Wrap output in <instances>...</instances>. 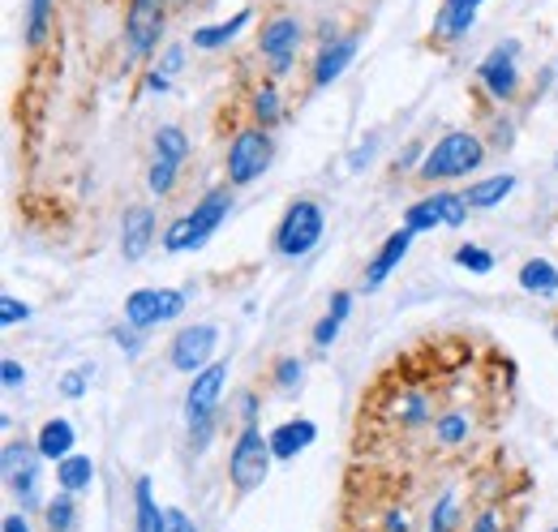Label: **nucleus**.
<instances>
[{"mask_svg": "<svg viewBox=\"0 0 558 532\" xmlns=\"http://www.w3.org/2000/svg\"><path fill=\"white\" fill-rule=\"evenodd\" d=\"M0 378H4V387L13 391V387H22V383H26V370H22L17 361H4V365H0Z\"/></svg>", "mask_w": 558, "mask_h": 532, "instance_id": "e433bc0d", "label": "nucleus"}, {"mask_svg": "<svg viewBox=\"0 0 558 532\" xmlns=\"http://www.w3.org/2000/svg\"><path fill=\"white\" fill-rule=\"evenodd\" d=\"M429 202V210H434V219L438 223H447V228H460L464 219H469V202L460 198V194H434Z\"/></svg>", "mask_w": 558, "mask_h": 532, "instance_id": "393cba45", "label": "nucleus"}, {"mask_svg": "<svg viewBox=\"0 0 558 532\" xmlns=\"http://www.w3.org/2000/svg\"><path fill=\"white\" fill-rule=\"evenodd\" d=\"M515 57H520V44H515V39H507V44H498L486 61L477 65V77H482V86H486L494 99H511V95L520 90V69H515Z\"/></svg>", "mask_w": 558, "mask_h": 532, "instance_id": "9d476101", "label": "nucleus"}, {"mask_svg": "<svg viewBox=\"0 0 558 532\" xmlns=\"http://www.w3.org/2000/svg\"><path fill=\"white\" fill-rule=\"evenodd\" d=\"M215 343H219V331H215L210 323L185 327V331L172 339V365H177L181 374H198V370H207L210 356H215Z\"/></svg>", "mask_w": 558, "mask_h": 532, "instance_id": "9b49d317", "label": "nucleus"}, {"mask_svg": "<svg viewBox=\"0 0 558 532\" xmlns=\"http://www.w3.org/2000/svg\"><path fill=\"white\" fill-rule=\"evenodd\" d=\"M409 245H413V232H409V228H400V232H391V237L383 241V250L374 254V263L365 266V288H369V292H374V288H383V283H387V275L404 263Z\"/></svg>", "mask_w": 558, "mask_h": 532, "instance_id": "ddd939ff", "label": "nucleus"}, {"mask_svg": "<svg viewBox=\"0 0 558 532\" xmlns=\"http://www.w3.org/2000/svg\"><path fill=\"white\" fill-rule=\"evenodd\" d=\"M172 181H177V164H168V159H155V164H150V177H146V185H150L155 194H168V190H172Z\"/></svg>", "mask_w": 558, "mask_h": 532, "instance_id": "c756f323", "label": "nucleus"}, {"mask_svg": "<svg viewBox=\"0 0 558 532\" xmlns=\"http://www.w3.org/2000/svg\"><path fill=\"white\" fill-rule=\"evenodd\" d=\"M228 210H232V194H228V190H210L207 198L198 202L190 215H181V219L163 232V250H168V254H185V250L207 245L210 237H215V228L228 219Z\"/></svg>", "mask_w": 558, "mask_h": 532, "instance_id": "f257e3e1", "label": "nucleus"}, {"mask_svg": "<svg viewBox=\"0 0 558 532\" xmlns=\"http://www.w3.org/2000/svg\"><path fill=\"white\" fill-rule=\"evenodd\" d=\"M39 447H26V443H9L4 447V472H9V489L22 498V507H35L39 503V464H35Z\"/></svg>", "mask_w": 558, "mask_h": 532, "instance_id": "f8f14e48", "label": "nucleus"}, {"mask_svg": "<svg viewBox=\"0 0 558 532\" xmlns=\"http://www.w3.org/2000/svg\"><path fill=\"white\" fill-rule=\"evenodd\" d=\"M258 48H263V57L271 61V73H288L292 61H296V48H301V22L288 17V13H276V17L263 26Z\"/></svg>", "mask_w": 558, "mask_h": 532, "instance_id": "1a4fd4ad", "label": "nucleus"}, {"mask_svg": "<svg viewBox=\"0 0 558 532\" xmlns=\"http://www.w3.org/2000/svg\"><path fill=\"white\" fill-rule=\"evenodd\" d=\"M159 511H155V503H150V481L142 476L138 481V532H159Z\"/></svg>", "mask_w": 558, "mask_h": 532, "instance_id": "bb28decb", "label": "nucleus"}, {"mask_svg": "<svg viewBox=\"0 0 558 532\" xmlns=\"http://www.w3.org/2000/svg\"><path fill=\"white\" fill-rule=\"evenodd\" d=\"M223 383H228V361H210L207 370L194 374V387L185 396V416H190V430H198V443L207 438V421L223 396Z\"/></svg>", "mask_w": 558, "mask_h": 532, "instance_id": "0eeeda50", "label": "nucleus"}, {"mask_svg": "<svg viewBox=\"0 0 558 532\" xmlns=\"http://www.w3.org/2000/svg\"><path fill=\"white\" fill-rule=\"evenodd\" d=\"M323 206L310 198L292 202L288 210H283V219H279L276 228V250L283 258H305L318 241H323Z\"/></svg>", "mask_w": 558, "mask_h": 532, "instance_id": "20e7f679", "label": "nucleus"}, {"mask_svg": "<svg viewBox=\"0 0 558 532\" xmlns=\"http://www.w3.org/2000/svg\"><path fill=\"white\" fill-rule=\"evenodd\" d=\"M301 374H305V370H301V361H296V356H283V361H279V365H276V383H279V391H292V387L301 383Z\"/></svg>", "mask_w": 558, "mask_h": 532, "instance_id": "2f4dec72", "label": "nucleus"}, {"mask_svg": "<svg viewBox=\"0 0 558 532\" xmlns=\"http://www.w3.org/2000/svg\"><path fill=\"white\" fill-rule=\"evenodd\" d=\"M177 314H185V292H177V288H138L125 297V323L134 331L172 323Z\"/></svg>", "mask_w": 558, "mask_h": 532, "instance_id": "39448f33", "label": "nucleus"}, {"mask_svg": "<svg viewBox=\"0 0 558 532\" xmlns=\"http://www.w3.org/2000/svg\"><path fill=\"white\" fill-rule=\"evenodd\" d=\"M163 17H168V0H130V9H125L130 57H150L159 48Z\"/></svg>", "mask_w": 558, "mask_h": 532, "instance_id": "6e6552de", "label": "nucleus"}, {"mask_svg": "<svg viewBox=\"0 0 558 532\" xmlns=\"http://www.w3.org/2000/svg\"><path fill=\"white\" fill-rule=\"evenodd\" d=\"M447 4H486V0H447Z\"/></svg>", "mask_w": 558, "mask_h": 532, "instance_id": "ea45409f", "label": "nucleus"}, {"mask_svg": "<svg viewBox=\"0 0 558 532\" xmlns=\"http://www.w3.org/2000/svg\"><path fill=\"white\" fill-rule=\"evenodd\" d=\"M520 288L524 292H537V297H555L558 292V266L546 258H533V263L520 266Z\"/></svg>", "mask_w": 558, "mask_h": 532, "instance_id": "aec40b11", "label": "nucleus"}, {"mask_svg": "<svg viewBox=\"0 0 558 532\" xmlns=\"http://www.w3.org/2000/svg\"><path fill=\"white\" fill-rule=\"evenodd\" d=\"M31 318V305L26 301H17V297H4L0 301V323L4 327H17V323H26Z\"/></svg>", "mask_w": 558, "mask_h": 532, "instance_id": "7c9ffc66", "label": "nucleus"}, {"mask_svg": "<svg viewBox=\"0 0 558 532\" xmlns=\"http://www.w3.org/2000/svg\"><path fill=\"white\" fill-rule=\"evenodd\" d=\"M4 532H31V529H26L22 516H4Z\"/></svg>", "mask_w": 558, "mask_h": 532, "instance_id": "58836bf2", "label": "nucleus"}, {"mask_svg": "<svg viewBox=\"0 0 558 532\" xmlns=\"http://www.w3.org/2000/svg\"><path fill=\"white\" fill-rule=\"evenodd\" d=\"M271 438H263V430L250 421L241 434H236V443H232V456H228V476H232V485L241 489V494H250V489H258L263 481H267V472H271Z\"/></svg>", "mask_w": 558, "mask_h": 532, "instance_id": "7ed1b4c3", "label": "nucleus"}, {"mask_svg": "<svg viewBox=\"0 0 558 532\" xmlns=\"http://www.w3.org/2000/svg\"><path fill=\"white\" fill-rule=\"evenodd\" d=\"M86 378H90V365H82V370H73V374H65L61 391H65L70 399H82V391H86Z\"/></svg>", "mask_w": 558, "mask_h": 532, "instance_id": "72a5a7b5", "label": "nucleus"}, {"mask_svg": "<svg viewBox=\"0 0 558 532\" xmlns=\"http://www.w3.org/2000/svg\"><path fill=\"white\" fill-rule=\"evenodd\" d=\"M511 190H515V177H489L482 185H473V190L464 194V202H469L473 210H486V206H498Z\"/></svg>", "mask_w": 558, "mask_h": 532, "instance_id": "4be33fe9", "label": "nucleus"}, {"mask_svg": "<svg viewBox=\"0 0 558 532\" xmlns=\"http://www.w3.org/2000/svg\"><path fill=\"white\" fill-rule=\"evenodd\" d=\"M52 4L57 0H26V44H44L48 39V26H52Z\"/></svg>", "mask_w": 558, "mask_h": 532, "instance_id": "b1692460", "label": "nucleus"}, {"mask_svg": "<svg viewBox=\"0 0 558 532\" xmlns=\"http://www.w3.org/2000/svg\"><path fill=\"white\" fill-rule=\"evenodd\" d=\"M267 164H271V137H267V130H245L232 137V146H228V181L232 185L258 181L267 172Z\"/></svg>", "mask_w": 558, "mask_h": 532, "instance_id": "423d86ee", "label": "nucleus"}, {"mask_svg": "<svg viewBox=\"0 0 558 532\" xmlns=\"http://www.w3.org/2000/svg\"><path fill=\"white\" fill-rule=\"evenodd\" d=\"M477 22V4H442L438 9V17H434V35L438 39H460V35H469V26Z\"/></svg>", "mask_w": 558, "mask_h": 532, "instance_id": "a211bd4d", "label": "nucleus"}, {"mask_svg": "<svg viewBox=\"0 0 558 532\" xmlns=\"http://www.w3.org/2000/svg\"><path fill=\"white\" fill-rule=\"evenodd\" d=\"M48 529L52 532H70L73 529V503H70V489L61 498L48 503Z\"/></svg>", "mask_w": 558, "mask_h": 532, "instance_id": "c85d7f7f", "label": "nucleus"}, {"mask_svg": "<svg viewBox=\"0 0 558 532\" xmlns=\"http://www.w3.org/2000/svg\"><path fill=\"white\" fill-rule=\"evenodd\" d=\"M279 117H283V108H279L276 86H263V90H254V121L267 130V125H276Z\"/></svg>", "mask_w": 558, "mask_h": 532, "instance_id": "a878e982", "label": "nucleus"}, {"mask_svg": "<svg viewBox=\"0 0 558 532\" xmlns=\"http://www.w3.org/2000/svg\"><path fill=\"white\" fill-rule=\"evenodd\" d=\"M35 447H39L44 460H57V464H61L65 456H73V425L65 421V416H52V421L39 430Z\"/></svg>", "mask_w": 558, "mask_h": 532, "instance_id": "f3484780", "label": "nucleus"}, {"mask_svg": "<svg viewBox=\"0 0 558 532\" xmlns=\"http://www.w3.org/2000/svg\"><path fill=\"white\" fill-rule=\"evenodd\" d=\"M181 61H185V48H168V52H163V61H159V69H155V73H159V77H172V73L181 69Z\"/></svg>", "mask_w": 558, "mask_h": 532, "instance_id": "c9c22d12", "label": "nucleus"}, {"mask_svg": "<svg viewBox=\"0 0 558 532\" xmlns=\"http://www.w3.org/2000/svg\"><path fill=\"white\" fill-rule=\"evenodd\" d=\"M314 438H318V425L305 421V416H296V421H283L276 434H271V451H276V460H292V456H301Z\"/></svg>", "mask_w": 558, "mask_h": 532, "instance_id": "2eb2a0df", "label": "nucleus"}, {"mask_svg": "<svg viewBox=\"0 0 558 532\" xmlns=\"http://www.w3.org/2000/svg\"><path fill=\"white\" fill-rule=\"evenodd\" d=\"M340 327H344V323H340V318H331V314H327V318H323V323H318V327H314V343H318V348H327V343H331V339H336V335H340Z\"/></svg>", "mask_w": 558, "mask_h": 532, "instance_id": "f704fd0d", "label": "nucleus"}, {"mask_svg": "<svg viewBox=\"0 0 558 532\" xmlns=\"http://www.w3.org/2000/svg\"><path fill=\"white\" fill-rule=\"evenodd\" d=\"M57 481H61V489H70V494H77V489H90V481H95V464H90V456H65L61 464H57Z\"/></svg>", "mask_w": 558, "mask_h": 532, "instance_id": "412c9836", "label": "nucleus"}, {"mask_svg": "<svg viewBox=\"0 0 558 532\" xmlns=\"http://www.w3.org/2000/svg\"><path fill=\"white\" fill-rule=\"evenodd\" d=\"M486 146L473 133H447L442 142H434L421 159V177L425 181H451V177H469L473 168H482Z\"/></svg>", "mask_w": 558, "mask_h": 532, "instance_id": "f03ea898", "label": "nucleus"}, {"mask_svg": "<svg viewBox=\"0 0 558 532\" xmlns=\"http://www.w3.org/2000/svg\"><path fill=\"white\" fill-rule=\"evenodd\" d=\"M456 266L477 270V275H489V270H494V254H486L482 245H460V250H456Z\"/></svg>", "mask_w": 558, "mask_h": 532, "instance_id": "cd10ccee", "label": "nucleus"}, {"mask_svg": "<svg viewBox=\"0 0 558 532\" xmlns=\"http://www.w3.org/2000/svg\"><path fill=\"white\" fill-rule=\"evenodd\" d=\"M555 532H558V529H555Z\"/></svg>", "mask_w": 558, "mask_h": 532, "instance_id": "a19ab883", "label": "nucleus"}, {"mask_svg": "<svg viewBox=\"0 0 558 532\" xmlns=\"http://www.w3.org/2000/svg\"><path fill=\"white\" fill-rule=\"evenodd\" d=\"M159 532H198V529H194V520H185V511L168 507L163 520H159Z\"/></svg>", "mask_w": 558, "mask_h": 532, "instance_id": "473e14b6", "label": "nucleus"}, {"mask_svg": "<svg viewBox=\"0 0 558 532\" xmlns=\"http://www.w3.org/2000/svg\"><path fill=\"white\" fill-rule=\"evenodd\" d=\"M185 155H190V137L177 130V125H163V130L155 133V159H168V164H185Z\"/></svg>", "mask_w": 558, "mask_h": 532, "instance_id": "5701e85b", "label": "nucleus"}, {"mask_svg": "<svg viewBox=\"0 0 558 532\" xmlns=\"http://www.w3.org/2000/svg\"><path fill=\"white\" fill-rule=\"evenodd\" d=\"M356 35H344V39H331L323 52H318V65H314V86H331L344 69L356 61Z\"/></svg>", "mask_w": 558, "mask_h": 532, "instance_id": "4468645a", "label": "nucleus"}, {"mask_svg": "<svg viewBox=\"0 0 558 532\" xmlns=\"http://www.w3.org/2000/svg\"><path fill=\"white\" fill-rule=\"evenodd\" d=\"M150 237H155V215H150L146 206H134V210H125V228H121V250H125V258H130V263H138L142 254H146Z\"/></svg>", "mask_w": 558, "mask_h": 532, "instance_id": "dca6fc26", "label": "nucleus"}, {"mask_svg": "<svg viewBox=\"0 0 558 532\" xmlns=\"http://www.w3.org/2000/svg\"><path fill=\"white\" fill-rule=\"evenodd\" d=\"M349 310H352V292H336V297H331V310H327V314L344 323V318H349Z\"/></svg>", "mask_w": 558, "mask_h": 532, "instance_id": "4c0bfd02", "label": "nucleus"}, {"mask_svg": "<svg viewBox=\"0 0 558 532\" xmlns=\"http://www.w3.org/2000/svg\"><path fill=\"white\" fill-rule=\"evenodd\" d=\"M245 26H250V9H241L236 17H228V22H219V26H198V31H194V48H203V52H215V48L232 44V39H236Z\"/></svg>", "mask_w": 558, "mask_h": 532, "instance_id": "6ab92c4d", "label": "nucleus"}]
</instances>
